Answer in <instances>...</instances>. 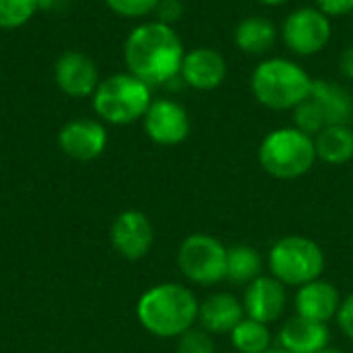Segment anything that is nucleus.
Listing matches in <instances>:
<instances>
[{
	"label": "nucleus",
	"instance_id": "20e7f679",
	"mask_svg": "<svg viewBox=\"0 0 353 353\" xmlns=\"http://www.w3.org/2000/svg\"><path fill=\"white\" fill-rule=\"evenodd\" d=\"M314 137L292 126H279L267 132L259 145V163L275 180L304 178L316 163Z\"/></svg>",
	"mask_w": 353,
	"mask_h": 353
},
{
	"label": "nucleus",
	"instance_id": "a211bd4d",
	"mask_svg": "<svg viewBox=\"0 0 353 353\" xmlns=\"http://www.w3.org/2000/svg\"><path fill=\"white\" fill-rule=\"evenodd\" d=\"M308 99L319 108L327 126L353 124V95L339 83L314 79Z\"/></svg>",
	"mask_w": 353,
	"mask_h": 353
},
{
	"label": "nucleus",
	"instance_id": "6e6552de",
	"mask_svg": "<svg viewBox=\"0 0 353 353\" xmlns=\"http://www.w3.org/2000/svg\"><path fill=\"white\" fill-rule=\"evenodd\" d=\"M333 37V19L321 8L298 6L294 8L279 27V39L300 58H312L327 50Z\"/></svg>",
	"mask_w": 353,
	"mask_h": 353
},
{
	"label": "nucleus",
	"instance_id": "39448f33",
	"mask_svg": "<svg viewBox=\"0 0 353 353\" xmlns=\"http://www.w3.org/2000/svg\"><path fill=\"white\" fill-rule=\"evenodd\" d=\"M153 101V87L130 74L128 70L101 79L91 95L97 120L114 126H128L143 120Z\"/></svg>",
	"mask_w": 353,
	"mask_h": 353
},
{
	"label": "nucleus",
	"instance_id": "5701e85b",
	"mask_svg": "<svg viewBox=\"0 0 353 353\" xmlns=\"http://www.w3.org/2000/svg\"><path fill=\"white\" fill-rule=\"evenodd\" d=\"M39 6L41 0H0V29L12 31L27 25Z\"/></svg>",
	"mask_w": 353,
	"mask_h": 353
},
{
	"label": "nucleus",
	"instance_id": "ddd939ff",
	"mask_svg": "<svg viewBox=\"0 0 353 353\" xmlns=\"http://www.w3.org/2000/svg\"><path fill=\"white\" fill-rule=\"evenodd\" d=\"M58 147L77 161H93L108 147L105 124L97 118H77L66 122L58 132Z\"/></svg>",
	"mask_w": 353,
	"mask_h": 353
},
{
	"label": "nucleus",
	"instance_id": "473e14b6",
	"mask_svg": "<svg viewBox=\"0 0 353 353\" xmlns=\"http://www.w3.org/2000/svg\"><path fill=\"white\" fill-rule=\"evenodd\" d=\"M352 29H353V14H352Z\"/></svg>",
	"mask_w": 353,
	"mask_h": 353
},
{
	"label": "nucleus",
	"instance_id": "f3484780",
	"mask_svg": "<svg viewBox=\"0 0 353 353\" xmlns=\"http://www.w3.org/2000/svg\"><path fill=\"white\" fill-rule=\"evenodd\" d=\"M246 319L242 298L232 292H213L199 304V325L209 335H230Z\"/></svg>",
	"mask_w": 353,
	"mask_h": 353
},
{
	"label": "nucleus",
	"instance_id": "72a5a7b5",
	"mask_svg": "<svg viewBox=\"0 0 353 353\" xmlns=\"http://www.w3.org/2000/svg\"><path fill=\"white\" fill-rule=\"evenodd\" d=\"M230 353H236V352H230Z\"/></svg>",
	"mask_w": 353,
	"mask_h": 353
},
{
	"label": "nucleus",
	"instance_id": "c756f323",
	"mask_svg": "<svg viewBox=\"0 0 353 353\" xmlns=\"http://www.w3.org/2000/svg\"><path fill=\"white\" fill-rule=\"evenodd\" d=\"M256 2H261L263 6H269V8H279V6L288 4L290 0H256Z\"/></svg>",
	"mask_w": 353,
	"mask_h": 353
},
{
	"label": "nucleus",
	"instance_id": "cd10ccee",
	"mask_svg": "<svg viewBox=\"0 0 353 353\" xmlns=\"http://www.w3.org/2000/svg\"><path fill=\"white\" fill-rule=\"evenodd\" d=\"M314 6L321 8L331 19L353 14V0H314Z\"/></svg>",
	"mask_w": 353,
	"mask_h": 353
},
{
	"label": "nucleus",
	"instance_id": "7c9ffc66",
	"mask_svg": "<svg viewBox=\"0 0 353 353\" xmlns=\"http://www.w3.org/2000/svg\"><path fill=\"white\" fill-rule=\"evenodd\" d=\"M321 353H347V352H343V350H339V347H331V345H329L327 350H323Z\"/></svg>",
	"mask_w": 353,
	"mask_h": 353
},
{
	"label": "nucleus",
	"instance_id": "4be33fe9",
	"mask_svg": "<svg viewBox=\"0 0 353 353\" xmlns=\"http://www.w3.org/2000/svg\"><path fill=\"white\" fill-rule=\"evenodd\" d=\"M228 337L236 353H267L275 345V335L271 327L248 316L242 319Z\"/></svg>",
	"mask_w": 353,
	"mask_h": 353
},
{
	"label": "nucleus",
	"instance_id": "aec40b11",
	"mask_svg": "<svg viewBox=\"0 0 353 353\" xmlns=\"http://www.w3.org/2000/svg\"><path fill=\"white\" fill-rule=\"evenodd\" d=\"M316 159L327 165L353 161V124H331L314 137Z\"/></svg>",
	"mask_w": 353,
	"mask_h": 353
},
{
	"label": "nucleus",
	"instance_id": "2eb2a0df",
	"mask_svg": "<svg viewBox=\"0 0 353 353\" xmlns=\"http://www.w3.org/2000/svg\"><path fill=\"white\" fill-rule=\"evenodd\" d=\"M341 300H343V296L337 290V285L333 281L321 277V279H314L296 290L294 314L314 321V323L329 325L331 321L337 319Z\"/></svg>",
	"mask_w": 353,
	"mask_h": 353
},
{
	"label": "nucleus",
	"instance_id": "4468645a",
	"mask_svg": "<svg viewBox=\"0 0 353 353\" xmlns=\"http://www.w3.org/2000/svg\"><path fill=\"white\" fill-rule=\"evenodd\" d=\"M180 79L194 91H215L228 79V60L211 46H196L186 50Z\"/></svg>",
	"mask_w": 353,
	"mask_h": 353
},
{
	"label": "nucleus",
	"instance_id": "f03ea898",
	"mask_svg": "<svg viewBox=\"0 0 353 353\" xmlns=\"http://www.w3.org/2000/svg\"><path fill=\"white\" fill-rule=\"evenodd\" d=\"M201 300L194 292L176 281L149 288L137 302L141 327L157 339H178L199 325Z\"/></svg>",
	"mask_w": 353,
	"mask_h": 353
},
{
	"label": "nucleus",
	"instance_id": "0eeeda50",
	"mask_svg": "<svg viewBox=\"0 0 353 353\" xmlns=\"http://www.w3.org/2000/svg\"><path fill=\"white\" fill-rule=\"evenodd\" d=\"M176 263L188 283L213 288L225 281L228 246L213 234L196 232L180 242Z\"/></svg>",
	"mask_w": 353,
	"mask_h": 353
},
{
	"label": "nucleus",
	"instance_id": "b1692460",
	"mask_svg": "<svg viewBox=\"0 0 353 353\" xmlns=\"http://www.w3.org/2000/svg\"><path fill=\"white\" fill-rule=\"evenodd\" d=\"M103 2L114 14L130 21H145L155 12L159 4V0H103Z\"/></svg>",
	"mask_w": 353,
	"mask_h": 353
},
{
	"label": "nucleus",
	"instance_id": "393cba45",
	"mask_svg": "<svg viewBox=\"0 0 353 353\" xmlns=\"http://www.w3.org/2000/svg\"><path fill=\"white\" fill-rule=\"evenodd\" d=\"M176 353H217V350L213 335H209L201 327H194L182 337H178Z\"/></svg>",
	"mask_w": 353,
	"mask_h": 353
},
{
	"label": "nucleus",
	"instance_id": "9d476101",
	"mask_svg": "<svg viewBox=\"0 0 353 353\" xmlns=\"http://www.w3.org/2000/svg\"><path fill=\"white\" fill-rule=\"evenodd\" d=\"M242 306L248 319L271 327L285 319L290 306V288H285L273 275L265 273L244 288Z\"/></svg>",
	"mask_w": 353,
	"mask_h": 353
},
{
	"label": "nucleus",
	"instance_id": "412c9836",
	"mask_svg": "<svg viewBox=\"0 0 353 353\" xmlns=\"http://www.w3.org/2000/svg\"><path fill=\"white\" fill-rule=\"evenodd\" d=\"M267 259H263L261 250L248 244H236L228 248V267L225 281L234 285L246 288L261 275H265Z\"/></svg>",
	"mask_w": 353,
	"mask_h": 353
},
{
	"label": "nucleus",
	"instance_id": "7ed1b4c3",
	"mask_svg": "<svg viewBox=\"0 0 353 353\" xmlns=\"http://www.w3.org/2000/svg\"><path fill=\"white\" fill-rule=\"evenodd\" d=\"M310 72L285 56L263 58L250 74L252 97L271 112H294L312 89Z\"/></svg>",
	"mask_w": 353,
	"mask_h": 353
},
{
	"label": "nucleus",
	"instance_id": "bb28decb",
	"mask_svg": "<svg viewBox=\"0 0 353 353\" xmlns=\"http://www.w3.org/2000/svg\"><path fill=\"white\" fill-rule=\"evenodd\" d=\"M335 321H337L339 331L353 343V292L341 300V306H339Z\"/></svg>",
	"mask_w": 353,
	"mask_h": 353
},
{
	"label": "nucleus",
	"instance_id": "2f4dec72",
	"mask_svg": "<svg viewBox=\"0 0 353 353\" xmlns=\"http://www.w3.org/2000/svg\"><path fill=\"white\" fill-rule=\"evenodd\" d=\"M267 353H290V352H285V350H283V347H279V345H273V347H271Z\"/></svg>",
	"mask_w": 353,
	"mask_h": 353
},
{
	"label": "nucleus",
	"instance_id": "6ab92c4d",
	"mask_svg": "<svg viewBox=\"0 0 353 353\" xmlns=\"http://www.w3.org/2000/svg\"><path fill=\"white\" fill-rule=\"evenodd\" d=\"M279 41V27L263 14H248L234 29V46L246 56H265Z\"/></svg>",
	"mask_w": 353,
	"mask_h": 353
},
{
	"label": "nucleus",
	"instance_id": "9b49d317",
	"mask_svg": "<svg viewBox=\"0 0 353 353\" xmlns=\"http://www.w3.org/2000/svg\"><path fill=\"white\" fill-rule=\"evenodd\" d=\"M112 246L116 252L126 261H141L145 259L155 242V230L151 219L137 209L122 211L110 230Z\"/></svg>",
	"mask_w": 353,
	"mask_h": 353
},
{
	"label": "nucleus",
	"instance_id": "c85d7f7f",
	"mask_svg": "<svg viewBox=\"0 0 353 353\" xmlns=\"http://www.w3.org/2000/svg\"><path fill=\"white\" fill-rule=\"evenodd\" d=\"M339 70H341V74L347 81H353V43L341 52V56H339Z\"/></svg>",
	"mask_w": 353,
	"mask_h": 353
},
{
	"label": "nucleus",
	"instance_id": "1a4fd4ad",
	"mask_svg": "<svg viewBox=\"0 0 353 353\" xmlns=\"http://www.w3.org/2000/svg\"><path fill=\"white\" fill-rule=\"evenodd\" d=\"M141 122L149 141L159 147H176L184 143L190 134L188 110L180 101L170 97L153 99Z\"/></svg>",
	"mask_w": 353,
	"mask_h": 353
},
{
	"label": "nucleus",
	"instance_id": "dca6fc26",
	"mask_svg": "<svg viewBox=\"0 0 353 353\" xmlns=\"http://www.w3.org/2000/svg\"><path fill=\"white\" fill-rule=\"evenodd\" d=\"M275 345L290 353H321L331 345V329L329 325L294 314L283 319L275 335Z\"/></svg>",
	"mask_w": 353,
	"mask_h": 353
},
{
	"label": "nucleus",
	"instance_id": "f8f14e48",
	"mask_svg": "<svg viewBox=\"0 0 353 353\" xmlns=\"http://www.w3.org/2000/svg\"><path fill=\"white\" fill-rule=\"evenodd\" d=\"M54 81L56 87L72 99L91 97L101 83L99 68L95 60L79 50H68L58 56L54 64Z\"/></svg>",
	"mask_w": 353,
	"mask_h": 353
},
{
	"label": "nucleus",
	"instance_id": "423d86ee",
	"mask_svg": "<svg viewBox=\"0 0 353 353\" xmlns=\"http://www.w3.org/2000/svg\"><path fill=\"white\" fill-rule=\"evenodd\" d=\"M327 267L323 246L302 234H290L273 242L267 252V271L285 288H302L321 279Z\"/></svg>",
	"mask_w": 353,
	"mask_h": 353
},
{
	"label": "nucleus",
	"instance_id": "a878e982",
	"mask_svg": "<svg viewBox=\"0 0 353 353\" xmlns=\"http://www.w3.org/2000/svg\"><path fill=\"white\" fill-rule=\"evenodd\" d=\"M153 14H155L157 21L174 27V23H178L182 19V14H184V2L182 0H159Z\"/></svg>",
	"mask_w": 353,
	"mask_h": 353
},
{
	"label": "nucleus",
	"instance_id": "f257e3e1",
	"mask_svg": "<svg viewBox=\"0 0 353 353\" xmlns=\"http://www.w3.org/2000/svg\"><path fill=\"white\" fill-rule=\"evenodd\" d=\"M186 48L172 25L157 19H145L124 39L122 56L126 70L147 83L161 87L180 77Z\"/></svg>",
	"mask_w": 353,
	"mask_h": 353
}]
</instances>
